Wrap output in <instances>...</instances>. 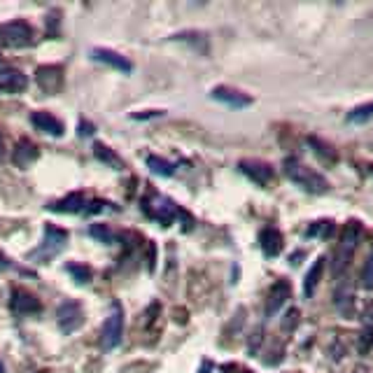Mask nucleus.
I'll use <instances>...</instances> for the list:
<instances>
[{
	"mask_svg": "<svg viewBox=\"0 0 373 373\" xmlns=\"http://www.w3.org/2000/svg\"><path fill=\"white\" fill-rule=\"evenodd\" d=\"M285 175H287V180H292L294 185L301 187L308 194L329 192V182H326L324 175L313 171V168H308L306 163H301L299 159H285Z\"/></svg>",
	"mask_w": 373,
	"mask_h": 373,
	"instance_id": "1",
	"label": "nucleus"
},
{
	"mask_svg": "<svg viewBox=\"0 0 373 373\" xmlns=\"http://www.w3.org/2000/svg\"><path fill=\"white\" fill-rule=\"evenodd\" d=\"M359 240H362V224H359V222H350L341 235V243L336 247V254H333V264H331L333 276H341L345 268L350 266V259L357 250Z\"/></svg>",
	"mask_w": 373,
	"mask_h": 373,
	"instance_id": "2",
	"label": "nucleus"
},
{
	"mask_svg": "<svg viewBox=\"0 0 373 373\" xmlns=\"http://www.w3.org/2000/svg\"><path fill=\"white\" fill-rule=\"evenodd\" d=\"M35 42V33L26 22L0 24V47L5 49H24Z\"/></svg>",
	"mask_w": 373,
	"mask_h": 373,
	"instance_id": "3",
	"label": "nucleus"
},
{
	"mask_svg": "<svg viewBox=\"0 0 373 373\" xmlns=\"http://www.w3.org/2000/svg\"><path fill=\"white\" fill-rule=\"evenodd\" d=\"M122 336H124V308L119 301H115V304L110 306V315L106 317L103 329H101V348L115 350L117 345L122 343Z\"/></svg>",
	"mask_w": 373,
	"mask_h": 373,
	"instance_id": "4",
	"label": "nucleus"
},
{
	"mask_svg": "<svg viewBox=\"0 0 373 373\" xmlns=\"http://www.w3.org/2000/svg\"><path fill=\"white\" fill-rule=\"evenodd\" d=\"M65 240H68V231L65 229H58L54 224H47L44 226V240L42 245L38 247L35 252H31V259H49L54 257L56 252H61L65 247Z\"/></svg>",
	"mask_w": 373,
	"mask_h": 373,
	"instance_id": "5",
	"label": "nucleus"
},
{
	"mask_svg": "<svg viewBox=\"0 0 373 373\" xmlns=\"http://www.w3.org/2000/svg\"><path fill=\"white\" fill-rule=\"evenodd\" d=\"M240 173L247 175L252 182H257L259 187H268L273 180H276V171H273L271 163L266 161H257V159H245L238 163Z\"/></svg>",
	"mask_w": 373,
	"mask_h": 373,
	"instance_id": "6",
	"label": "nucleus"
},
{
	"mask_svg": "<svg viewBox=\"0 0 373 373\" xmlns=\"http://www.w3.org/2000/svg\"><path fill=\"white\" fill-rule=\"evenodd\" d=\"M56 320H58V329L63 333H73L77 326L82 324V308L77 301H63L56 310Z\"/></svg>",
	"mask_w": 373,
	"mask_h": 373,
	"instance_id": "7",
	"label": "nucleus"
},
{
	"mask_svg": "<svg viewBox=\"0 0 373 373\" xmlns=\"http://www.w3.org/2000/svg\"><path fill=\"white\" fill-rule=\"evenodd\" d=\"M35 82L40 84L44 94H56L63 84V70L58 65H42L35 70Z\"/></svg>",
	"mask_w": 373,
	"mask_h": 373,
	"instance_id": "8",
	"label": "nucleus"
},
{
	"mask_svg": "<svg viewBox=\"0 0 373 373\" xmlns=\"http://www.w3.org/2000/svg\"><path fill=\"white\" fill-rule=\"evenodd\" d=\"M26 87H28V80L24 73L0 65V94H22Z\"/></svg>",
	"mask_w": 373,
	"mask_h": 373,
	"instance_id": "9",
	"label": "nucleus"
},
{
	"mask_svg": "<svg viewBox=\"0 0 373 373\" xmlns=\"http://www.w3.org/2000/svg\"><path fill=\"white\" fill-rule=\"evenodd\" d=\"M210 96L215 98V101L224 103V106L235 108V110L252 106V98L250 96L243 94V91H238V89H231V87H215L210 91Z\"/></svg>",
	"mask_w": 373,
	"mask_h": 373,
	"instance_id": "10",
	"label": "nucleus"
},
{
	"mask_svg": "<svg viewBox=\"0 0 373 373\" xmlns=\"http://www.w3.org/2000/svg\"><path fill=\"white\" fill-rule=\"evenodd\" d=\"M287 299H292V285L287 283V280H278V283L271 287V292H268V299H266V315L271 317L273 313H278V310L285 306Z\"/></svg>",
	"mask_w": 373,
	"mask_h": 373,
	"instance_id": "11",
	"label": "nucleus"
},
{
	"mask_svg": "<svg viewBox=\"0 0 373 373\" xmlns=\"http://www.w3.org/2000/svg\"><path fill=\"white\" fill-rule=\"evenodd\" d=\"M91 56H94L96 61H101V63L110 65V68L119 70V73H131V70H133V63H131L126 56L117 54V51H113V49L96 47V49H91Z\"/></svg>",
	"mask_w": 373,
	"mask_h": 373,
	"instance_id": "12",
	"label": "nucleus"
},
{
	"mask_svg": "<svg viewBox=\"0 0 373 373\" xmlns=\"http://www.w3.org/2000/svg\"><path fill=\"white\" fill-rule=\"evenodd\" d=\"M259 245H261V252H264L268 259L278 257V254L283 252V233L273 226H266L264 231L259 233Z\"/></svg>",
	"mask_w": 373,
	"mask_h": 373,
	"instance_id": "13",
	"label": "nucleus"
},
{
	"mask_svg": "<svg viewBox=\"0 0 373 373\" xmlns=\"http://www.w3.org/2000/svg\"><path fill=\"white\" fill-rule=\"evenodd\" d=\"M31 122H33V126H35L38 131L51 135V138H61V135H63V122H58L56 117L49 115V113H33Z\"/></svg>",
	"mask_w": 373,
	"mask_h": 373,
	"instance_id": "14",
	"label": "nucleus"
},
{
	"mask_svg": "<svg viewBox=\"0 0 373 373\" xmlns=\"http://www.w3.org/2000/svg\"><path fill=\"white\" fill-rule=\"evenodd\" d=\"M38 147L33 145L31 140H19L17 142V147H15V152H12V161H15V166L19 168H28L31 163H35L38 161Z\"/></svg>",
	"mask_w": 373,
	"mask_h": 373,
	"instance_id": "15",
	"label": "nucleus"
},
{
	"mask_svg": "<svg viewBox=\"0 0 373 373\" xmlns=\"http://www.w3.org/2000/svg\"><path fill=\"white\" fill-rule=\"evenodd\" d=\"M89 203L84 199L82 194H68L63 201H56V203H49V210L51 213H87Z\"/></svg>",
	"mask_w": 373,
	"mask_h": 373,
	"instance_id": "16",
	"label": "nucleus"
},
{
	"mask_svg": "<svg viewBox=\"0 0 373 373\" xmlns=\"http://www.w3.org/2000/svg\"><path fill=\"white\" fill-rule=\"evenodd\" d=\"M12 308H15V313L31 315V313H40L42 310V304L35 297H33V294L22 292V290H15V292H12Z\"/></svg>",
	"mask_w": 373,
	"mask_h": 373,
	"instance_id": "17",
	"label": "nucleus"
},
{
	"mask_svg": "<svg viewBox=\"0 0 373 373\" xmlns=\"http://www.w3.org/2000/svg\"><path fill=\"white\" fill-rule=\"evenodd\" d=\"M322 273H324V257H320L315 264L310 266V271L306 273V280H304V294H306V297H313L317 283L322 280Z\"/></svg>",
	"mask_w": 373,
	"mask_h": 373,
	"instance_id": "18",
	"label": "nucleus"
},
{
	"mask_svg": "<svg viewBox=\"0 0 373 373\" xmlns=\"http://www.w3.org/2000/svg\"><path fill=\"white\" fill-rule=\"evenodd\" d=\"M94 154H96L98 161L108 163V166L117 168V171H122V168H124V161H122L119 156H117L108 145H103V142H96V145H94Z\"/></svg>",
	"mask_w": 373,
	"mask_h": 373,
	"instance_id": "19",
	"label": "nucleus"
},
{
	"mask_svg": "<svg viewBox=\"0 0 373 373\" xmlns=\"http://www.w3.org/2000/svg\"><path fill=\"white\" fill-rule=\"evenodd\" d=\"M173 40L194 44V49H199V47H201V51H203V54H206V51H208V38H206V33H199V31L178 33V35H173Z\"/></svg>",
	"mask_w": 373,
	"mask_h": 373,
	"instance_id": "20",
	"label": "nucleus"
},
{
	"mask_svg": "<svg viewBox=\"0 0 373 373\" xmlns=\"http://www.w3.org/2000/svg\"><path fill=\"white\" fill-rule=\"evenodd\" d=\"M147 168L152 171L154 175H161V178H171V175H175V166L171 161L161 159V156H147Z\"/></svg>",
	"mask_w": 373,
	"mask_h": 373,
	"instance_id": "21",
	"label": "nucleus"
},
{
	"mask_svg": "<svg viewBox=\"0 0 373 373\" xmlns=\"http://www.w3.org/2000/svg\"><path fill=\"white\" fill-rule=\"evenodd\" d=\"M336 308L341 310L343 315H352V313H355V294L345 285L336 292Z\"/></svg>",
	"mask_w": 373,
	"mask_h": 373,
	"instance_id": "22",
	"label": "nucleus"
},
{
	"mask_svg": "<svg viewBox=\"0 0 373 373\" xmlns=\"http://www.w3.org/2000/svg\"><path fill=\"white\" fill-rule=\"evenodd\" d=\"M89 233H91V238L98 240V243H103V245H115V233L110 231L106 224H91V226H89Z\"/></svg>",
	"mask_w": 373,
	"mask_h": 373,
	"instance_id": "23",
	"label": "nucleus"
},
{
	"mask_svg": "<svg viewBox=\"0 0 373 373\" xmlns=\"http://www.w3.org/2000/svg\"><path fill=\"white\" fill-rule=\"evenodd\" d=\"M371 345H373V317L369 320V324L362 329V333H359V343H357L359 355H369Z\"/></svg>",
	"mask_w": 373,
	"mask_h": 373,
	"instance_id": "24",
	"label": "nucleus"
},
{
	"mask_svg": "<svg viewBox=\"0 0 373 373\" xmlns=\"http://www.w3.org/2000/svg\"><path fill=\"white\" fill-rule=\"evenodd\" d=\"M68 273L75 278V283H80V285H87V283H91V278H94L91 268L84 266V264H70L68 266Z\"/></svg>",
	"mask_w": 373,
	"mask_h": 373,
	"instance_id": "25",
	"label": "nucleus"
},
{
	"mask_svg": "<svg viewBox=\"0 0 373 373\" xmlns=\"http://www.w3.org/2000/svg\"><path fill=\"white\" fill-rule=\"evenodd\" d=\"M373 117V103H369V106H359L355 108L352 113L348 115V122L350 124H364V122H369Z\"/></svg>",
	"mask_w": 373,
	"mask_h": 373,
	"instance_id": "26",
	"label": "nucleus"
},
{
	"mask_svg": "<svg viewBox=\"0 0 373 373\" xmlns=\"http://www.w3.org/2000/svg\"><path fill=\"white\" fill-rule=\"evenodd\" d=\"M308 145L310 147H315V152L322 156V159H329V161H336V154L331 152V147L329 145H324L322 140H317V138H308Z\"/></svg>",
	"mask_w": 373,
	"mask_h": 373,
	"instance_id": "27",
	"label": "nucleus"
},
{
	"mask_svg": "<svg viewBox=\"0 0 373 373\" xmlns=\"http://www.w3.org/2000/svg\"><path fill=\"white\" fill-rule=\"evenodd\" d=\"M362 285L366 290H373V250L371 254L366 257V264H364V271H362Z\"/></svg>",
	"mask_w": 373,
	"mask_h": 373,
	"instance_id": "28",
	"label": "nucleus"
},
{
	"mask_svg": "<svg viewBox=\"0 0 373 373\" xmlns=\"http://www.w3.org/2000/svg\"><path fill=\"white\" fill-rule=\"evenodd\" d=\"M297 324H299V310H297V308L287 310V313H285V320H283V331L297 329Z\"/></svg>",
	"mask_w": 373,
	"mask_h": 373,
	"instance_id": "29",
	"label": "nucleus"
},
{
	"mask_svg": "<svg viewBox=\"0 0 373 373\" xmlns=\"http://www.w3.org/2000/svg\"><path fill=\"white\" fill-rule=\"evenodd\" d=\"M333 231L331 222H315L310 229H308V235H329Z\"/></svg>",
	"mask_w": 373,
	"mask_h": 373,
	"instance_id": "30",
	"label": "nucleus"
},
{
	"mask_svg": "<svg viewBox=\"0 0 373 373\" xmlns=\"http://www.w3.org/2000/svg\"><path fill=\"white\" fill-rule=\"evenodd\" d=\"M94 124H91V122H87V119H82L80 124H77V135H91V133H94Z\"/></svg>",
	"mask_w": 373,
	"mask_h": 373,
	"instance_id": "31",
	"label": "nucleus"
},
{
	"mask_svg": "<svg viewBox=\"0 0 373 373\" xmlns=\"http://www.w3.org/2000/svg\"><path fill=\"white\" fill-rule=\"evenodd\" d=\"M161 110H149L145 115H133V119H149V117H161Z\"/></svg>",
	"mask_w": 373,
	"mask_h": 373,
	"instance_id": "32",
	"label": "nucleus"
},
{
	"mask_svg": "<svg viewBox=\"0 0 373 373\" xmlns=\"http://www.w3.org/2000/svg\"><path fill=\"white\" fill-rule=\"evenodd\" d=\"M49 33H51V35H54V24H56V12H51V15H49Z\"/></svg>",
	"mask_w": 373,
	"mask_h": 373,
	"instance_id": "33",
	"label": "nucleus"
},
{
	"mask_svg": "<svg viewBox=\"0 0 373 373\" xmlns=\"http://www.w3.org/2000/svg\"><path fill=\"white\" fill-rule=\"evenodd\" d=\"M210 369H213V364H210V362H203V366H201V371H199V373H210Z\"/></svg>",
	"mask_w": 373,
	"mask_h": 373,
	"instance_id": "34",
	"label": "nucleus"
},
{
	"mask_svg": "<svg viewBox=\"0 0 373 373\" xmlns=\"http://www.w3.org/2000/svg\"><path fill=\"white\" fill-rule=\"evenodd\" d=\"M3 152H5V140H3V133H0V159H3Z\"/></svg>",
	"mask_w": 373,
	"mask_h": 373,
	"instance_id": "35",
	"label": "nucleus"
},
{
	"mask_svg": "<svg viewBox=\"0 0 373 373\" xmlns=\"http://www.w3.org/2000/svg\"><path fill=\"white\" fill-rule=\"evenodd\" d=\"M0 373H5V369H3V364H0Z\"/></svg>",
	"mask_w": 373,
	"mask_h": 373,
	"instance_id": "36",
	"label": "nucleus"
},
{
	"mask_svg": "<svg viewBox=\"0 0 373 373\" xmlns=\"http://www.w3.org/2000/svg\"><path fill=\"white\" fill-rule=\"evenodd\" d=\"M371 175H373V168H371Z\"/></svg>",
	"mask_w": 373,
	"mask_h": 373,
	"instance_id": "37",
	"label": "nucleus"
}]
</instances>
